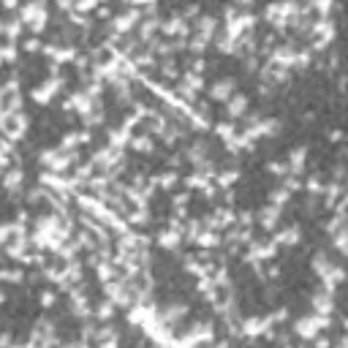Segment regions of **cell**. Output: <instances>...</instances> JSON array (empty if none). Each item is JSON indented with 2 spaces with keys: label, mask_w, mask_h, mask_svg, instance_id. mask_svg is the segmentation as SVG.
<instances>
[{
  "label": "cell",
  "mask_w": 348,
  "mask_h": 348,
  "mask_svg": "<svg viewBox=\"0 0 348 348\" xmlns=\"http://www.w3.org/2000/svg\"><path fill=\"white\" fill-rule=\"evenodd\" d=\"M297 239H299V229H297V226H291V229H286V231L278 234L275 245H297Z\"/></svg>",
  "instance_id": "obj_15"
},
{
  "label": "cell",
  "mask_w": 348,
  "mask_h": 348,
  "mask_svg": "<svg viewBox=\"0 0 348 348\" xmlns=\"http://www.w3.org/2000/svg\"><path fill=\"white\" fill-rule=\"evenodd\" d=\"M160 28H163V33H169V36H185V33H188V25H185L183 17H169Z\"/></svg>",
  "instance_id": "obj_11"
},
{
  "label": "cell",
  "mask_w": 348,
  "mask_h": 348,
  "mask_svg": "<svg viewBox=\"0 0 348 348\" xmlns=\"http://www.w3.org/2000/svg\"><path fill=\"white\" fill-rule=\"evenodd\" d=\"M245 112H247V98L245 96L229 98V117H242Z\"/></svg>",
  "instance_id": "obj_14"
},
{
  "label": "cell",
  "mask_w": 348,
  "mask_h": 348,
  "mask_svg": "<svg viewBox=\"0 0 348 348\" xmlns=\"http://www.w3.org/2000/svg\"><path fill=\"white\" fill-rule=\"evenodd\" d=\"M3 128L9 131V136H11V139H19V136L25 133V128H28V117H22V115H11V123L6 120Z\"/></svg>",
  "instance_id": "obj_10"
},
{
  "label": "cell",
  "mask_w": 348,
  "mask_h": 348,
  "mask_svg": "<svg viewBox=\"0 0 348 348\" xmlns=\"http://www.w3.org/2000/svg\"><path fill=\"white\" fill-rule=\"evenodd\" d=\"M155 30H158V19H144V25H142V38H144V41H150Z\"/></svg>",
  "instance_id": "obj_23"
},
{
  "label": "cell",
  "mask_w": 348,
  "mask_h": 348,
  "mask_svg": "<svg viewBox=\"0 0 348 348\" xmlns=\"http://www.w3.org/2000/svg\"><path fill=\"white\" fill-rule=\"evenodd\" d=\"M326 326H329V318L326 316H310V318H299L297 326H294V332L305 340H313L321 329H326Z\"/></svg>",
  "instance_id": "obj_1"
},
{
  "label": "cell",
  "mask_w": 348,
  "mask_h": 348,
  "mask_svg": "<svg viewBox=\"0 0 348 348\" xmlns=\"http://www.w3.org/2000/svg\"><path fill=\"white\" fill-rule=\"evenodd\" d=\"M22 22H28L36 33H41L44 25H46V6H44V3H30V6H25V9H22Z\"/></svg>",
  "instance_id": "obj_2"
},
{
  "label": "cell",
  "mask_w": 348,
  "mask_h": 348,
  "mask_svg": "<svg viewBox=\"0 0 348 348\" xmlns=\"http://www.w3.org/2000/svg\"><path fill=\"white\" fill-rule=\"evenodd\" d=\"M133 150H139V152H147V150H152V139H147V136L136 139V142H133Z\"/></svg>",
  "instance_id": "obj_28"
},
{
  "label": "cell",
  "mask_w": 348,
  "mask_h": 348,
  "mask_svg": "<svg viewBox=\"0 0 348 348\" xmlns=\"http://www.w3.org/2000/svg\"><path fill=\"white\" fill-rule=\"evenodd\" d=\"M0 280H9V283H19V280H22V272H19V270H0Z\"/></svg>",
  "instance_id": "obj_24"
},
{
  "label": "cell",
  "mask_w": 348,
  "mask_h": 348,
  "mask_svg": "<svg viewBox=\"0 0 348 348\" xmlns=\"http://www.w3.org/2000/svg\"><path fill=\"white\" fill-rule=\"evenodd\" d=\"M305 158H307V147H297V150H291V158H289V174L291 177H297L299 171H302V166H305Z\"/></svg>",
  "instance_id": "obj_9"
},
{
  "label": "cell",
  "mask_w": 348,
  "mask_h": 348,
  "mask_svg": "<svg viewBox=\"0 0 348 348\" xmlns=\"http://www.w3.org/2000/svg\"><path fill=\"white\" fill-rule=\"evenodd\" d=\"M98 348H117V340H104Z\"/></svg>",
  "instance_id": "obj_38"
},
{
  "label": "cell",
  "mask_w": 348,
  "mask_h": 348,
  "mask_svg": "<svg viewBox=\"0 0 348 348\" xmlns=\"http://www.w3.org/2000/svg\"><path fill=\"white\" fill-rule=\"evenodd\" d=\"M185 313H188V305H183V302H177V305H169L163 310V318L166 321H174V318H183Z\"/></svg>",
  "instance_id": "obj_19"
},
{
  "label": "cell",
  "mask_w": 348,
  "mask_h": 348,
  "mask_svg": "<svg viewBox=\"0 0 348 348\" xmlns=\"http://www.w3.org/2000/svg\"><path fill=\"white\" fill-rule=\"evenodd\" d=\"M272 326V318H247L242 326H239V334H250V337H256V334H264L270 332Z\"/></svg>",
  "instance_id": "obj_3"
},
{
  "label": "cell",
  "mask_w": 348,
  "mask_h": 348,
  "mask_svg": "<svg viewBox=\"0 0 348 348\" xmlns=\"http://www.w3.org/2000/svg\"><path fill=\"white\" fill-rule=\"evenodd\" d=\"M316 348H329V340H318Z\"/></svg>",
  "instance_id": "obj_39"
},
{
  "label": "cell",
  "mask_w": 348,
  "mask_h": 348,
  "mask_svg": "<svg viewBox=\"0 0 348 348\" xmlns=\"http://www.w3.org/2000/svg\"><path fill=\"white\" fill-rule=\"evenodd\" d=\"M188 158L193 160V163H204V158H207V144H204V142L193 144L191 150H188Z\"/></svg>",
  "instance_id": "obj_20"
},
{
  "label": "cell",
  "mask_w": 348,
  "mask_h": 348,
  "mask_svg": "<svg viewBox=\"0 0 348 348\" xmlns=\"http://www.w3.org/2000/svg\"><path fill=\"white\" fill-rule=\"evenodd\" d=\"M22 180H25V174H22V171H19V169H11V171L3 177V185H6L9 191H17L19 185H22Z\"/></svg>",
  "instance_id": "obj_17"
},
{
  "label": "cell",
  "mask_w": 348,
  "mask_h": 348,
  "mask_svg": "<svg viewBox=\"0 0 348 348\" xmlns=\"http://www.w3.org/2000/svg\"><path fill=\"white\" fill-rule=\"evenodd\" d=\"M289 196H291V191H286V188H278L275 193H272V204H275V207L286 204V202H289Z\"/></svg>",
  "instance_id": "obj_25"
},
{
  "label": "cell",
  "mask_w": 348,
  "mask_h": 348,
  "mask_svg": "<svg viewBox=\"0 0 348 348\" xmlns=\"http://www.w3.org/2000/svg\"><path fill=\"white\" fill-rule=\"evenodd\" d=\"M136 19H139V9L128 11V14H120L115 22H112V30H115L117 36H120V33H128L133 25H136Z\"/></svg>",
  "instance_id": "obj_7"
},
{
  "label": "cell",
  "mask_w": 348,
  "mask_h": 348,
  "mask_svg": "<svg viewBox=\"0 0 348 348\" xmlns=\"http://www.w3.org/2000/svg\"><path fill=\"white\" fill-rule=\"evenodd\" d=\"M57 87H60V79H49V82H44L41 87H36L33 90V98H36L38 104H46V101H52V96L57 93Z\"/></svg>",
  "instance_id": "obj_6"
},
{
  "label": "cell",
  "mask_w": 348,
  "mask_h": 348,
  "mask_svg": "<svg viewBox=\"0 0 348 348\" xmlns=\"http://www.w3.org/2000/svg\"><path fill=\"white\" fill-rule=\"evenodd\" d=\"M158 245H160V247H177V245H180V231H174V229L163 231V234L158 237Z\"/></svg>",
  "instance_id": "obj_18"
},
{
  "label": "cell",
  "mask_w": 348,
  "mask_h": 348,
  "mask_svg": "<svg viewBox=\"0 0 348 348\" xmlns=\"http://www.w3.org/2000/svg\"><path fill=\"white\" fill-rule=\"evenodd\" d=\"M65 348H87V345H82V343H76V345H65Z\"/></svg>",
  "instance_id": "obj_40"
},
{
  "label": "cell",
  "mask_w": 348,
  "mask_h": 348,
  "mask_svg": "<svg viewBox=\"0 0 348 348\" xmlns=\"http://www.w3.org/2000/svg\"><path fill=\"white\" fill-rule=\"evenodd\" d=\"M128 220H131L133 226H142L144 220H147V212L144 210H136V212H131V215H128Z\"/></svg>",
  "instance_id": "obj_31"
},
{
  "label": "cell",
  "mask_w": 348,
  "mask_h": 348,
  "mask_svg": "<svg viewBox=\"0 0 348 348\" xmlns=\"http://www.w3.org/2000/svg\"><path fill=\"white\" fill-rule=\"evenodd\" d=\"M267 169H270V171H275L278 177H286V174H289V166H286V163H270Z\"/></svg>",
  "instance_id": "obj_32"
},
{
  "label": "cell",
  "mask_w": 348,
  "mask_h": 348,
  "mask_svg": "<svg viewBox=\"0 0 348 348\" xmlns=\"http://www.w3.org/2000/svg\"><path fill=\"white\" fill-rule=\"evenodd\" d=\"M112 313H115V302H112V299H109V302H101V307H98V318H112Z\"/></svg>",
  "instance_id": "obj_27"
},
{
  "label": "cell",
  "mask_w": 348,
  "mask_h": 348,
  "mask_svg": "<svg viewBox=\"0 0 348 348\" xmlns=\"http://www.w3.org/2000/svg\"><path fill=\"white\" fill-rule=\"evenodd\" d=\"M313 307H316V313L318 316H326L329 318V313L334 310V297H332V291H321L313 297Z\"/></svg>",
  "instance_id": "obj_5"
},
{
  "label": "cell",
  "mask_w": 348,
  "mask_h": 348,
  "mask_svg": "<svg viewBox=\"0 0 348 348\" xmlns=\"http://www.w3.org/2000/svg\"><path fill=\"white\" fill-rule=\"evenodd\" d=\"M231 93H234V82L231 79H220V82L212 84L210 96H212V101H229Z\"/></svg>",
  "instance_id": "obj_8"
},
{
  "label": "cell",
  "mask_w": 348,
  "mask_h": 348,
  "mask_svg": "<svg viewBox=\"0 0 348 348\" xmlns=\"http://www.w3.org/2000/svg\"><path fill=\"white\" fill-rule=\"evenodd\" d=\"M38 49V41L36 38H28V41H25V52H36Z\"/></svg>",
  "instance_id": "obj_34"
},
{
  "label": "cell",
  "mask_w": 348,
  "mask_h": 348,
  "mask_svg": "<svg viewBox=\"0 0 348 348\" xmlns=\"http://www.w3.org/2000/svg\"><path fill=\"white\" fill-rule=\"evenodd\" d=\"M109 139H112V144H115V150H120V147L128 142V131L117 128V131H112V133H109Z\"/></svg>",
  "instance_id": "obj_22"
},
{
  "label": "cell",
  "mask_w": 348,
  "mask_h": 348,
  "mask_svg": "<svg viewBox=\"0 0 348 348\" xmlns=\"http://www.w3.org/2000/svg\"><path fill=\"white\" fill-rule=\"evenodd\" d=\"M0 302H6V294L3 291H0Z\"/></svg>",
  "instance_id": "obj_41"
},
{
  "label": "cell",
  "mask_w": 348,
  "mask_h": 348,
  "mask_svg": "<svg viewBox=\"0 0 348 348\" xmlns=\"http://www.w3.org/2000/svg\"><path fill=\"white\" fill-rule=\"evenodd\" d=\"M46 55H52L57 63H63V60H73V57H76V52H73V49H55V46H46Z\"/></svg>",
  "instance_id": "obj_21"
},
{
  "label": "cell",
  "mask_w": 348,
  "mask_h": 348,
  "mask_svg": "<svg viewBox=\"0 0 348 348\" xmlns=\"http://www.w3.org/2000/svg\"><path fill=\"white\" fill-rule=\"evenodd\" d=\"M215 133H218L220 139H226V142H231V139H234V128H231L229 123H220L218 128H215Z\"/></svg>",
  "instance_id": "obj_26"
},
{
  "label": "cell",
  "mask_w": 348,
  "mask_h": 348,
  "mask_svg": "<svg viewBox=\"0 0 348 348\" xmlns=\"http://www.w3.org/2000/svg\"><path fill=\"white\" fill-rule=\"evenodd\" d=\"M237 177H239L237 171H223V174H220V177H218V185H223V188H226V185H231Z\"/></svg>",
  "instance_id": "obj_30"
},
{
  "label": "cell",
  "mask_w": 348,
  "mask_h": 348,
  "mask_svg": "<svg viewBox=\"0 0 348 348\" xmlns=\"http://www.w3.org/2000/svg\"><path fill=\"white\" fill-rule=\"evenodd\" d=\"M231 223H234V215H231L229 210H220V212H215V215L207 220V226H210L212 231H215V229H223V226H231Z\"/></svg>",
  "instance_id": "obj_12"
},
{
  "label": "cell",
  "mask_w": 348,
  "mask_h": 348,
  "mask_svg": "<svg viewBox=\"0 0 348 348\" xmlns=\"http://www.w3.org/2000/svg\"><path fill=\"white\" fill-rule=\"evenodd\" d=\"M96 334H98V332L93 329V326H84V329H82V337H84V340H93Z\"/></svg>",
  "instance_id": "obj_35"
},
{
  "label": "cell",
  "mask_w": 348,
  "mask_h": 348,
  "mask_svg": "<svg viewBox=\"0 0 348 348\" xmlns=\"http://www.w3.org/2000/svg\"><path fill=\"white\" fill-rule=\"evenodd\" d=\"M93 9H96V3H79L76 6V11H93Z\"/></svg>",
  "instance_id": "obj_37"
},
{
  "label": "cell",
  "mask_w": 348,
  "mask_h": 348,
  "mask_svg": "<svg viewBox=\"0 0 348 348\" xmlns=\"http://www.w3.org/2000/svg\"><path fill=\"white\" fill-rule=\"evenodd\" d=\"M0 348H11V334H0Z\"/></svg>",
  "instance_id": "obj_36"
},
{
  "label": "cell",
  "mask_w": 348,
  "mask_h": 348,
  "mask_svg": "<svg viewBox=\"0 0 348 348\" xmlns=\"http://www.w3.org/2000/svg\"><path fill=\"white\" fill-rule=\"evenodd\" d=\"M14 57H17V49H14V46H11V44L0 46V60H9V63H11V60H14Z\"/></svg>",
  "instance_id": "obj_29"
},
{
  "label": "cell",
  "mask_w": 348,
  "mask_h": 348,
  "mask_svg": "<svg viewBox=\"0 0 348 348\" xmlns=\"http://www.w3.org/2000/svg\"><path fill=\"white\" fill-rule=\"evenodd\" d=\"M41 305H44V307H52V305H55V291H41Z\"/></svg>",
  "instance_id": "obj_33"
},
{
  "label": "cell",
  "mask_w": 348,
  "mask_h": 348,
  "mask_svg": "<svg viewBox=\"0 0 348 348\" xmlns=\"http://www.w3.org/2000/svg\"><path fill=\"white\" fill-rule=\"evenodd\" d=\"M196 245H202V247H215V245H220V234H215V231H202L196 239H193Z\"/></svg>",
  "instance_id": "obj_16"
},
{
  "label": "cell",
  "mask_w": 348,
  "mask_h": 348,
  "mask_svg": "<svg viewBox=\"0 0 348 348\" xmlns=\"http://www.w3.org/2000/svg\"><path fill=\"white\" fill-rule=\"evenodd\" d=\"M278 218H280V207H267V210H261V215H258V220H261V226L264 229H275V223H278Z\"/></svg>",
  "instance_id": "obj_13"
},
{
  "label": "cell",
  "mask_w": 348,
  "mask_h": 348,
  "mask_svg": "<svg viewBox=\"0 0 348 348\" xmlns=\"http://www.w3.org/2000/svg\"><path fill=\"white\" fill-rule=\"evenodd\" d=\"M294 11H297V6H270V9H267V19L280 28V25H289V17Z\"/></svg>",
  "instance_id": "obj_4"
}]
</instances>
